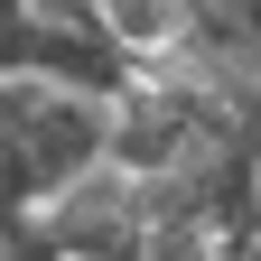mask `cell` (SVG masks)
<instances>
[{"label": "cell", "instance_id": "1", "mask_svg": "<svg viewBox=\"0 0 261 261\" xmlns=\"http://www.w3.org/2000/svg\"><path fill=\"white\" fill-rule=\"evenodd\" d=\"M196 10H205V0H93V28H103L130 65H159L196 28Z\"/></svg>", "mask_w": 261, "mask_h": 261}]
</instances>
